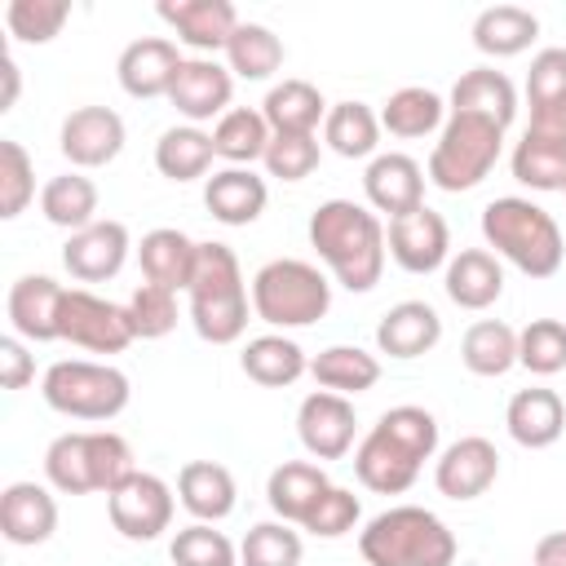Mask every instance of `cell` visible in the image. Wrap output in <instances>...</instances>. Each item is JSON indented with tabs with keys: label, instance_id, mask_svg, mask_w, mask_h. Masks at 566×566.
<instances>
[{
	"label": "cell",
	"instance_id": "6da1fadb",
	"mask_svg": "<svg viewBox=\"0 0 566 566\" xmlns=\"http://www.w3.org/2000/svg\"><path fill=\"white\" fill-rule=\"evenodd\" d=\"M310 248L349 292H371L389 256L385 221L354 199H327L310 212Z\"/></svg>",
	"mask_w": 566,
	"mask_h": 566
},
{
	"label": "cell",
	"instance_id": "7a4b0ae2",
	"mask_svg": "<svg viewBox=\"0 0 566 566\" xmlns=\"http://www.w3.org/2000/svg\"><path fill=\"white\" fill-rule=\"evenodd\" d=\"M433 451H438L433 411L402 402V407H389L367 429V438L354 451V473L376 495H402L420 478L424 460H433Z\"/></svg>",
	"mask_w": 566,
	"mask_h": 566
},
{
	"label": "cell",
	"instance_id": "3957f363",
	"mask_svg": "<svg viewBox=\"0 0 566 566\" xmlns=\"http://www.w3.org/2000/svg\"><path fill=\"white\" fill-rule=\"evenodd\" d=\"M482 239L526 279H553L566 261L562 226L553 221V212H544L522 195H504L482 208Z\"/></svg>",
	"mask_w": 566,
	"mask_h": 566
},
{
	"label": "cell",
	"instance_id": "277c9868",
	"mask_svg": "<svg viewBox=\"0 0 566 566\" xmlns=\"http://www.w3.org/2000/svg\"><path fill=\"white\" fill-rule=\"evenodd\" d=\"M186 296H190V323L208 345H234L248 332L252 292L243 283V270L230 243H217V239L199 243V261Z\"/></svg>",
	"mask_w": 566,
	"mask_h": 566
},
{
	"label": "cell",
	"instance_id": "5b68a950",
	"mask_svg": "<svg viewBox=\"0 0 566 566\" xmlns=\"http://www.w3.org/2000/svg\"><path fill=\"white\" fill-rule=\"evenodd\" d=\"M358 553L367 557V566H451L455 535L438 513L420 504H398L363 526Z\"/></svg>",
	"mask_w": 566,
	"mask_h": 566
},
{
	"label": "cell",
	"instance_id": "8992f818",
	"mask_svg": "<svg viewBox=\"0 0 566 566\" xmlns=\"http://www.w3.org/2000/svg\"><path fill=\"white\" fill-rule=\"evenodd\" d=\"M332 310V283L301 256L265 261L252 274V314L270 327H310Z\"/></svg>",
	"mask_w": 566,
	"mask_h": 566
},
{
	"label": "cell",
	"instance_id": "52a82bcc",
	"mask_svg": "<svg viewBox=\"0 0 566 566\" xmlns=\"http://www.w3.org/2000/svg\"><path fill=\"white\" fill-rule=\"evenodd\" d=\"M500 146H504V128L482 119V115H460V111H447V124L429 150V168L424 177L447 190V195H460V190H473L491 177V168L500 164Z\"/></svg>",
	"mask_w": 566,
	"mask_h": 566
},
{
	"label": "cell",
	"instance_id": "ba28073f",
	"mask_svg": "<svg viewBox=\"0 0 566 566\" xmlns=\"http://www.w3.org/2000/svg\"><path fill=\"white\" fill-rule=\"evenodd\" d=\"M44 402L57 411V416H71V420H115L133 389H128V376L111 363H88V358H62L44 371V385H40Z\"/></svg>",
	"mask_w": 566,
	"mask_h": 566
},
{
	"label": "cell",
	"instance_id": "9c48e42d",
	"mask_svg": "<svg viewBox=\"0 0 566 566\" xmlns=\"http://www.w3.org/2000/svg\"><path fill=\"white\" fill-rule=\"evenodd\" d=\"M62 340L88 349V354H124L137 336L128 327V310L88 292V287H66L62 301Z\"/></svg>",
	"mask_w": 566,
	"mask_h": 566
},
{
	"label": "cell",
	"instance_id": "30bf717a",
	"mask_svg": "<svg viewBox=\"0 0 566 566\" xmlns=\"http://www.w3.org/2000/svg\"><path fill=\"white\" fill-rule=\"evenodd\" d=\"M172 509H177V495L164 478L155 473H133L124 486H115L106 495V513H111V526L124 535V539H159L168 526H172Z\"/></svg>",
	"mask_w": 566,
	"mask_h": 566
},
{
	"label": "cell",
	"instance_id": "8fae6325",
	"mask_svg": "<svg viewBox=\"0 0 566 566\" xmlns=\"http://www.w3.org/2000/svg\"><path fill=\"white\" fill-rule=\"evenodd\" d=\"M354 429H358L354 402L340 398V394L314 389V394H305L301 407H296V438H301V447H305L314 460H340V455H349Z\"/></svg>",
	"mask_w": 566,
	"mask_h": 566
},
{
	"label": "cell",
	"instance_id": "7c38bea8",
	"mask_svg": "<svg viewBox=\"0 0 566 566\" xmlns=\"http://www.w3.org/2000/svg\"><path fill=\"white\" fill-rule=\"evenodd\" d=\"M385 243H389V256L407 274H433L451 261V230H447L442 212H433V208H416L407 217H394L385 226Z\"/></svg>",
	"mask_w": 566,
	"mask_h": 566
},
{
	"label": "cell",
	"instance_id": "4fadbf2b",
	"mask_svg": "<svg viewBox=\"0 0 566 566\" xmlns=\"http://www.w3.org/2000/svg\"><path fill=\"white\" fill-rule=\"evenodd\" d=\"M495 478H500V451L491 438H478V433L455 438L433 464V486L447 500H478L495 486Z\"/></svg>",
	"mask_w": 566,
	"mask_h": 566
},
{
	"label": "cell",
	"instance_id": "5bb4252c",
	"mask_svg": "<svg viewBox=\"0 0 566 566\" xmlns=\"http://www.w3.org/2000/svg\"><path fill=\"white\" fill-rule=\"evenodd\" d=\"M128 248H133V239H128V226L124 221H93V226L66 234L62 265L80 283H106V279H115L124 270Z\"/></svg>",
	"mask_w": 566,
	"mask_h": 566
},
{
	"label": "cell",
	"instance_id": "9a60e30c",
	"mask_svg": "<svg viewBox=\"0 0 566 566\" xmlns=\"http://www.w3.org/2000/svg\"><path fill=\"white\" fill-rule=\"evenodd\" d=\"M62 301H66V287L49 274H22L13 287H9V327L13 336L31 340V345H44V340H62Z\"/></svg>",
	"mask_w": 566,
	"mask_h": 566
},
{
	"label": "cell",
	"instance_id": "2e32d148",
	"mask_svg": "<svg viewBox=\"0 0 566 566\" xmlns=\"http://www.w3.org/2000/svg\"><path fill=\"white\" fill-rule=\"evenodd\" d=\"M71 168H102L124 150V119L111 106H75L57 133Z\"/></svg>",
	"mask_w": 566,
	"mask_h": 566
},
{
	"label": "cell",
	"instance_id": "e0dca14e",
	"mask_svg": "<svg viewBox=\"0 0 566 566\" xmlns=\"http://www.w3.org/2000/svg\"><path fill=\"white\" fill-rule=\"evenodd\" d=\"M230 97H234V75H230V66H221L212 57H186L168 88V102L190 124L221 119L230 111Z\"/></svg>",
	"mask_w": 566,
	"mask_h": 566
},
{
	"label": "cell",
	"instance_id": "ac0fdd59",
	"mask_svg": "<svg viewBox=\"0 0 566 566\" xmlns=\"http://www.w3.org/2000/svg\"><path fill=\"white\" fill-rule=\"evenodd\" d=\"M172 31H177V40L186 44V49H195L199 57H208V53H226V44H230V35H234V27H239V13H234V4L230 0H159V9H155Z\"/></svg>",
	"mask_w": 566,
	"mask_h": 566
},
{
	"label": "cell",
	"instance_id": "d6986e66",
	"mask_svg": "<svg viewBox=\"0 0 566 566\" xmlns=\"http://www.w3.org/2000/svg\"><path fill=\"white\" fill-rule=\"evenodd\" d=\"M181 62H186V57L177 53L172 40H164V35H142V40H133V44L119 53L115 75H119V88H124L128 97L150 102V97H168V88H172Z\"/></svg>",
	"mask_w": 566,
	"mask_h": 566
},
{
	"label": "cell",
	"instance_id": "ffe728a7",
	"mask_svg": "<svg viewBox=\"0 0 566 566\" xmlns=\"http://www.w3.org/2000/svg\"><path fill=\"white\" fill-rule=\"evenodd\" d=\"M363 190H367V203L376 212H385L389 221L407 217V212L424 208V168L402 150H385L367 164Z\"/></svg>",
	"mask_w": 566,
	"mask_h": 566
},
{
	"label": "cell",
	"instance_id": "44dd1931",
	"mask_svg": "<svg viewBox=\"0 0 566 566\" xmlns=\"http://www.w3.org/2000/svg\"><path fill=\"white\" fill-rule=\"evenodd\" d=\"M0 531L18 548H35L57 531V500L40 482H9L0 491Z\"/></svg>",
	"mask_w": 566,
	"mask_h": 566
},
{
	"label": "cell",
	"instance_id": "7402d4cb",
	"mask_svg": "<svg viewBox=\"0 0 566 566\" xmlns=\"http://www.w3.org/2000/svg\"><path fill=\"white\" fill-rule=\"evenodd\" d=\"M442 340V318L429 301H398L376 323V349L389 358H420Z\"/></svg>",
	"mask_w": 566,
	"mask_h": 566
},
{
	"label": "cell",
	"instance_id": "603a6c76",
	"mask_svg": "<svg viewBox=\"0 0 566 566\" xmlns=\"http://www.w3.org/2000/svg\"><path fill=\"white\" fill-rule=\"evenodd\" d=\"M177 500L181 509L195 517V522H221L234 513L239 504V486H234V473L217 460H186L181 473H177Z\"/></svg>",
	"mask_w": 566,
	"mask_h": 566
},
{
	"label": "cell",
	"instance_id": "cb8c5ba5",
	"mask_svg": "<svg viewBox=\"0 0 566 566\" xmlns=\"http://www.w3.org/2000/svg\"><path fill=\"white\" fill-rule=\"evenodd\" d=\"M137 261H142L146 283L168 287V292H186L190 279H195L199 243H195L186 230H177V226H159V230L142 234V243H137Z\"/></svg>",
	"mask_w": 566,
	"mask_h": 566
},
{
	"label": "cell",
	"instance_id": "d4e9b609",
	"mask_svg": "<svg viewBox=\"0 0 566 566\" xmlns=\"http://www.w3.org/2000/svg\"><path fill=\"white\" fill-rule=\"evenodd\" d=\"M442 287L460 310H491L504 292V265L491 248H460L447 261Z\"/></svg>",
	"mask_w": 566,
	"mask_h": 566
},
{
	"label": "cell",
	"instance_id": "484cf974",
	"mask_svg": "<svg viewBox=\"0 0 566 566\" xmlns=\"http://www.w3.org/2000/svg\"><path fill=\"white\" fill-rule=\"evenodd\" d=\"M504 424H509V438H513L517 447L544 451V447H553V442L562 438V429H566V407H562V398H557L553 389L531 385V389H517V394L509 398Z\"/></svg>",
	"mask_w": 566,
	"mask_h": 566
},
{
	"label": "cell",
	"instance_id": "4316f807",
	"mask_svg": "<svg viewBox=\"0 0 566 566\" xmlns=\"http://www.w3.org/2000/svg\"><path fill=\"white\" fill-rule=\"evenodd\" d=\"M265 199H270V186L252 168H221L203 181V208L221 226H252L265 212Z\"/></svg>",
	"mask_w": 566,
	"mask_h": 566
},
{
	"label": "cell",
	"instance_id": "83f0119b",
	"mask_svg": "<svg viewBox=\"0 0 566 566\" xmlns=\"http://www.w3.org/2000/svg\"><path fill=\"white\" fill-rule=\"evenodd\" d=\"M447 111L482 115V119L509 128L513 115H517V88H513V80H509L504 71H495V66H473V71H464V75L455 80Z\"/></svg>",
	"mask_w": 566,
	"mask_h": 566
},
{
	"label": "cell",
	"instance_id": "f1b7e54d",
	"mask_svg": "<svg viewBox=\"0 0 566 566\" xmlns=\"http://www.w3.org/2000/svg\"><path fill=\"white\" fill-rule=\"evenodd\" d=\"M239 367H243L248 380H256V385H265V389H287V385H296V380L310 371V358H305V349H301L292 336L265 332V336H252V340L243 345Z\"/></svg>",
	"mask_w": 566,
	"mask_h": 566
},
{
	"label": "cell",
	"instance_id": "f546056e",
	"mask_svg": "<svg viewBox=\"0 0 566 566\" xmlns=\"http://www.w3.org/2000/svg\"><path fill=\"white\" fill-rule=\"evenodd\" d=\"M327 486L332 482L314 460H283L265 482V500H270L279 522H296L301 526L314 513V504L323 500Z\"/></svg>",
	"mask_w": 566,
	"mask_h": 566
},
{
	"label": "cell",
	"instance_id": "4dcf8cb0",
	"mask_svg": "<svg viewBox=\"0 0 566 566\" xmlns=\"http://www.w3.org/2000/svg\"><path fill=\"white\" fill-rule=\"evenodd\" d=\"M539 35V18L522 4H491L473 18V44L486 57H517Z\"/></svg>",
	"mask_w": 566,
	"mask_h": 566
},
{
	"label": "cell",
	"instance_id": "1f68e13d",
	"mask_svg": "<svg viewBox=\"0 0 566 566\" xmlns=\"http://www.w3.org/2000/svg\"><path fill=\"white\" fill-rule=\"evenodd\" d=\"M327 111L332 106L323 102V93L310 80H283L261 102V115H265L274 137H283V133H314L327 119Z\"/></svg>",
	"mask_w": 566,
	"mask_h": 566
},
{
	"label": "cell",
	"instance_id": "d6a6232c",
	"mask_svg": "<svg viewBox=\"0 0 566 566\" xmlns=\"http://www.w3.org/2000/svg\"><path fill=\"white\" fill-rule=\"evenodd\" d=\"M310 376L327 389V394H340V398H354V394H367L376 380H380V358L367 354L363 345H327L310 358Z\"/></svg>",
	"mask_w": 566,
	"mask_h": 566
},
{
	"label": "cell",
	"instance_id": "836d02e7",
	"mask_svg": "<svg viewBox=\"0 0 566 566\" xmlns=\"http://www.w3.org/2000/svg\"><path fill=\"white\" fill-rule=\"evenodd\" d=\"M442 124H447V102L433 88H420V84H407V88L389 93V102L380 106V128L389 137H402V142L442 133Z\"/></svg>",
	"mask_w": 566,
	"mask_h": 566
},
{
	"label": "cell",
	"instance_id": "e575fe53",
	"mask_svg": "<svg viewBox=\"0 0 566 566\" xmlns=\"http://www.w3.org/2000/svg\"><path fill=\"white\" fill-rule=\"evenodd\" d=\"M40 212L49 226L75 234V230L97 221V186L84 172H57L40 190Z\"/></svg>",
	"mask_w": 566,
	"mask_h": 566
},
{
	"label": "cell",
	"instance_id": "d590c367",
	"mask_svg": "<svg viewBox=\"0 0 566 566\" xmlns=\"http://www.w3.org/2000/svg\"><path fill=\"white\" fill-rule=\"evenodd\" d=\"M270 124L261 111L252 106H230L217 128H212V146H217V159H226L230 168H252L256 159H265V146H270Z\"/></svg>",
	"mask_w": 566,
	"mask_h": 566
},
{
	"label": "cell",
	"instance_id": "8d00e7d4",
	"mask_svg": "<svg viewBox=\"0 0 566 566\" xmlns=\"http://www.w3.org/2000/svg\"><path fill=\"white\" fill-rule=\"evenodd\" d=\"M212 159H217L212 133H203L199 124H177V128L159 133V142H155V168L168 181H195L212 168Z\"/></svg>",
	"mask_w": 566,
	"mask_h": 566
},
{
	"label": "cell",
	"instance_id": "74e56055",
	"mask_svg": "<svg viewBox=\"0 0 566 566\" xmlns=\"http://www.w3.org/2000/svg\"><path fill=\"white\" fill-rule=\"evenodd\" d=\"M460 363L486 380L504 376L509 367H517V332L504 318H478L460 340Z\"/></svg>",
	"mask_w": 566,
	"mask_h": 566
},
{
	"label": "cell",
	"instance_id": "f35d334b",
	"mask_svg": "<svg viewBox=\"0 0 566 566\" xmlns=\"http://www.w3.org/2000/svg\"><path fill=\"white\" fill-rule=\"evenodd\" d=\"M323 142L340 155V159H376L380 146V115L367 102H336L323 119Z\"/></svg>",
	"mask_w": 566,
	"mask_h": 566
},
{
	"label": "cell",
	"instance_id": "ab89813d",
	"mask_svg": "<svg viewBox=\"0 0 566 566\" xmlns=\"http://www.w3.org/2000/svg\"><path fill=\"white\" fill-rule=\"evenodd\" d=\"M226 66L239 80H270L283 66V40L261 22H239L226 44Z\"/></svg>",
	"mask_w": 566,
	"mask_h": 566
},
{
	"label": "cell",
	"instance_id": "60d3db41",
	"mask_svg": "<svg viewBox=\"0 0 566 566\" xmlns=\"http://www.w3.org/2000/svg\"><path fill=\"white\" fill-rule=\"evenodd\" d=\"M44 478L62 495H88V491H97L88 433H57L49 442V451H44Z\"/></svg>",
	"mask_w": 566,
	"mask_h": 566
},
{
	"label": "cell",
	"instance_id": "b9f144b4",
	"mask_svg": "<svg viewBox=\"0 0 566 566\" xmlns=\"http://www.w3.org/2000/svg\"><path fill=\"white\" fill-rule=\"evenodd\" d=\"M509 168L522 186H531L539 195L544 190H566V146L562 142H544V137L522 133V142L509 155Z\"/></svg>",
	"mask_w": 566,
	"mask_h": 566
},
{
	"label": "cell",
	"instance_id": "7bdbcfd3",
	"mask_svg": "<svg viewBox=\"0 0 566 566\" xmlns=\"http://www.w3.org/2000/svg\"><path fill=\"white\" fill-rule=\"evenodd\" d=\"M517 367H526L531 376L566 371V323L562 318H531L517 332Z\"/></svg>",
	"mask_w": 566,
	"mask_h": 566
},
{
	"label": "cell",
	"instance_id": "ee69618b",
	"mask_svg": "<svg viewBox=\"0 0 566 566\" xmlns=\"http://www.w3.org/2000/svg\"><path fill=\"white\" fill-rule=\"evenodd\" d=\"M172 566H239V548L212 522H190L168 544Z\"/></svg>",
	"mask_w": 566,
	"mask_h": 566
},
{
	"label": "cell",
	"instance_id": "f6af8a7d",
	"mask_svg": "<svg viewBox=\"0 0 566 566\" xmlns=\"http://www.w3.org/2000/svg\"><path fill=\"white\" fill-rule=\"evenodd\" d=\"M243 566H301V535L292 522H256L239 544Z\"/></svg>",
	"mask_w": 566,
	"mask_h": 566
},
{
	"label": "cell",
	"instance_id": "bcb514c9",
	"mask_svg": "<svg viewBox=\"0 0 566 566\" xmlns=\"http://www.w3.org/2000/svg\"><path fill=\"white\" fill-rule=\"evenodd\" d=\"M71 18L66 0H9L4 9V27L13 40L22 44H49Z\"/></svg>",
	"mask_w": 566,
	"mask_h": 566
},
{
	"label": "cell",
	"instance_id": "7dc6e473",
	"mask_svg": "<svg viewBox=\"0 0 566 566\" xmlns=\"http://www.w3.org/2000/svg\"><path fill=\"white\" fill-rule=\"evenodd\" d=\"M31 199H35V164L22 150V142L4 137L0 142V217L13 221L18 212H27Z\"/></svg>",
	"mask_w": 566,
	"mask_h": 566
},
{
	"label": "cell",
	"instance_id": "c3c4849f",
	"mask_svg": "<svg viewBox=\"0 0 566 566\" xmlns=\"http://www.w3.org/2000/svg\"><path fill=\"white\" fill-rule=\"evenodd\" d=\"M124 310H128V327L137 340H159L177 327V292H168V287L142 283Z\"/></svg>",
	"mask_w": 566,
	"mask_h": 566
},
{
	"label": "cell",
	"instance_id": "681fc988",
	"mask_svg": "<svg viewBox=\"0 0 566 566\" xmlns=\"http://www.w3.org/2000/svg\"><path fill=\"white\" fill-rule=\"evenodd\" d=\"M323 159V146L314 133H283V137H270L265 146V172L279 177V181H305Z\"/></svg>",
	"mask_w": 566,
	"mask_h": 566
},
{
	"label": "cell",
	"instance_id": "f907efd6",
	"mask_svg": "<svg viewBox=\"0 0 566 566\" xmlns=\"http://www.w3.org/2000/svg\"><path fill=\"white\" fill-rule=\"evenodd\" d=\"M358 517H363L358 495L345 491V486H327L323 500L314 504V513L301 522V531H310V535H318V539H340V535H349V531L358 526Z\"/></svg>",
	"mask_w": 566,
	"mask_h": 566
},
{
	"label": "cell",
	"instance_id": "816d5d0a",
	"mask_svg": "<svg viewBox=\"0 0 566 566\" xmlns=\"http://www.w3.org/2000/svg\"><path fill=\"white\" fill-rule=\"evenodd\" d=\"M526 97H531V106H535V102H557V97H566V49H562V44L539 49V53L531 57Z\"/></svg>",
	"mask_w": 566,
	"mask_h": 566
},
{
	"label": "cell",
	"instance_id": "f5cc1de1",
	"mask_svg": "<svg viewBox=\"0 0 566 566\" xmlns=\"http://www.w3.org/2000/svg\"><path fill=\"white\" fill-rule=\"evenodd\" d=\"M35 380V358L27 354L22 336H0V385L4 389H27Z\"/></svg>",
	"mask_w": 566,
	"mask_h": 566
},
{
	"label": "cell",
	"instance_id": "db71d44e",
	"mask_svg": "<svg viewBox=\"0 0 566 566\" xmlns=\"http://www.w3.org/2000/svg\"><path fill=\"white\" fill-rule=\"evenodd\" d=\"M526 133L566 146V97H557V102H535V106H531V124H526Z\"/></svg>",
	"mask_w": 566,
	"mask_h": 566
},
{
	"label": "cell",
	"instance_id": "11a10c76",
	"mask_svg": "<svg viewBox=\"0 0 566 566\" xmlns=\"http://www.w3.org/2000/svg\"><path fill=\"white\" fill-rule=\"evenodd\" d=\"M531 566H566V531H548V535L535 544Z\"/></svg>",
	"mask_w": 566,
	"mask_h": 566
},
{
	"label": "cell",
	"instance_id": "9f6ffc18",
	"mask_svg": "<svg viewBox=\"0 0 566 566\" xmlns=\"http://www.w3.org/2000/svg\"><path fill=\"white\" fill-rule=\"evenodd\" d=\"M0 75H4V93H0V111H13V102H18V62H13V57H4V66H0Z\"/></svg>",
	"mask_w": 566,
	"mask_h": 566
},
{
	"label": "cell",
	"instance_id": "6f0895ef",
	"mask_svg": "<svg viewBox=\"0 0 566 566\" xmlns=\"http://www.w3.org/2000/svg\"><path fill=\"white\" fill-rule=\"evenodd\" d=\"M562 195H566V190H562Z\"/></svg>",
	"mask_w": 566,
	"mask_h": 566
}]
</instances>
